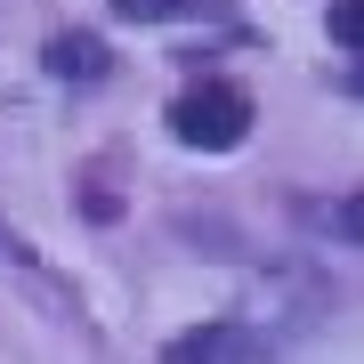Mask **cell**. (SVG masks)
Returning <instances> with one entry per match:
<instances>
[{
	"mask_svg": "<svg viewBox=\"0 0 364 364\" xmlns=\"http://www.w3.org/2000/svg\"><path fill=\"white\" fill-rule=\"evenodd\" d=\"M170 130L186 146H203V154H227V146H243L251 130V90H235V81H203V90H186L170 105Z\"/></svg>",
	"mask_w": 364,
	"mask_h": 364,
	"instance_id": "obj_1",
	"label": "cell"
},
{
	"mask_svg": "<svg viewBox=\"0 0 364 364\" xmlns=\"http://www.w3.org/2000/svg\"><path fill=\"white\" fill-rule=\"evenodd\" d=\"M114 9H122V16H170L178 0H114Z\"/></svg>",
	"mask_w": 364,
	"mask_h": 364,
	"instance_id": "obj_6",
	"label": "cell"
},
{
	"mask_svg": "<svg viewBox=\"0 0 364 364\" xmlns=\"http://www.w3.org/2000/svg\"><path fill=\"white\" fill-rule=\"evenodd\" d=\"M49 65H57V73H97V65H105V49L73 33V41H57V49H49Z\"/></svg>",
	"mask_w": 364,
	"mask_h": 364,
	"instance_id": "obj_3",
	"label": "cell"
},
{
	"mask_svg": "<svg viewBox=\"0 0 364 364\" xmlns=\"http://www.w3.org/2000/svg\"><path fill=\"white\" fill-rule=\"evenodd\" d=\"M162 364H267V340L251 332V324H203V332L170 340Z\"/></svg>",
	"mask_w": 364,
	"mask_h": 364,
	"instance_id": "obj_2",
	"label": "cell"
},
{
	"mask_svg": "<svg viewBox=\"0 0 364 364\" xmlns=\"http://www.w3.org/2000/svg\"><path fill=\"white\" fill-rule=\"evenodd\" d=\"M340 235H356V243H364V195H348V203H340Z\"/></svg>",
	"mask_w": 364,
	"mask_h": 364,
	"instance_id": "obj_5",
	"label": "cell"
},
{
	"mask_svg": "<svg viewBox=\"0 0 364 364\" xmlns=\"http://www.w3.org/2000/svg\"><path fill=\"white\" fill-rule=\"evenodd\" d=\"M332 41L364 49V0H340V9H332Z\"/></svg>",
	"mask_w": 364,
	"mask_h": 364,
	"instance_id": "obj_4",
	"label": "cell"
}]
</instances>
